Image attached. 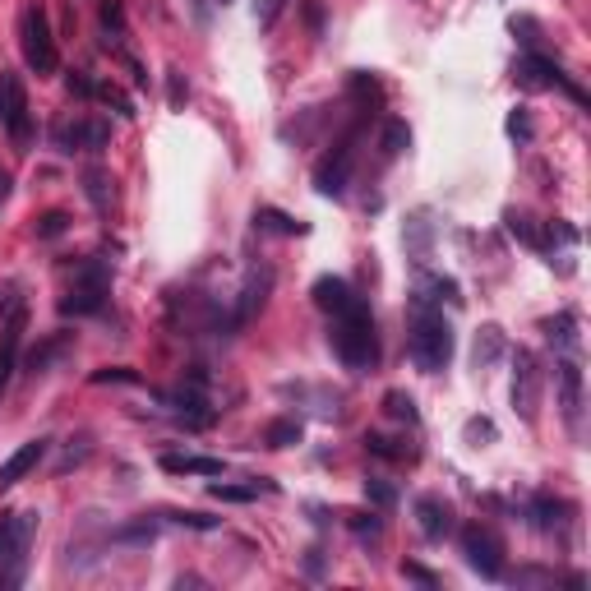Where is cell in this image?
I'll return each instance as SVG.
<instances>
[{"label": "cell", "mask_w": 591, "mask_h": 591, "mask_svg": "<svg viewBox=\"0 0 591 591\" xmlns=\"http://www.w3.org/2000/svg\"><path fill=\"white\" fill-rule=\"evenodd\" d=\"M65 231H70V213H61V208H51V213L37 218V236H42V241H56Z\"/></svg>", "instance_id": "25"}, {"label": "cell", "mask_w": 591, "mask_h": 591, "mask_svg": "<svg viewBox=\"0 0 591 591\" xmlns=\"http://www.w3.org/2000/svg\"><path fill=\"white\" fill-rule=\"evenodd\" d=\"M407 351L425 374H439L448 361H453V324L444 319V310H435V305H416Z\"/></svg>", "instance_id": "2"}, {"label": "cell", "mask_w": 591, "mask_h": 591, "mask_svg": "<svg viewBox=\"0 0 591 591\" xmlns=\"http://www.w3.org/2000/svg\"><path fill=\"white\" fill-rule=\"evenodd\" d=\"M351 157H356V130L342 139L333 153L314 167V185H319V194H328V199H338L342 190H347V171H351Z\"/></svg>", "instance_id": "8"}, {"label": "cell", "mask_w": 591, "mask_h": 591, "mask_svg": "<svg viewBox=\"0 0 591 591\" xmlns=\"http://www.w3.org/2000/svg\"><path fill=\"white\" fill-rule=\"evenodd\" d=\"M559 388H564V411H568V421H578V411H582V370H578V361H564V365H559Z\"/></svg>", "instance_id": "17"}, {"label": "cell", "mask_w": 591, "mask_h": 591, "mask_svg": "<svg viewBox=\"0 0 591 591\" xmlns=\"http://www.w3.org/2000/svg\"><path fill=\"white\" fill-rule=\"evenodd\" d=\"M93 384H144V374L130 365H107V370H93Z\"/></svg>", "instance_id": "26"}, {"label": "cell", "mask_w": 591, "mask_h": 591, "mask_svg": "<svg viewBox=\"0 0 591 591\" xmlns=\"http://www.w3.org/2000/svg\"><path fill=\"white\" fill-rule=\"evenodd\" d=\"M19 47H24L28 70L56 74V65H61V51H56L51 19H47V10H42V5H24V14H19Z\"/></svg>", "instance_id": "3"}, {"label": "cell", "mask_w": 591, "mask_h": 591, "mask_svg": "<svg viewBox=\"0 0 591 591\" xmlns=\"http://www.w3.org/2000/svg\"><path fill=\"white\" fill-rule=\"evenodd\" d=\"M176 522H181V527H190V531H218L222 527V522L208 518V513H176Z\"/></svg>", "instance_id": "35"}, {"label": "cell", "mask_w": 591, "mask_h": 591, "mask_svg": "<svg viewBox=\"0 0 591 591\" xmlns=\"http://www.w3.org/2000/svg\"><path fill=\"white\" fill-rule=\"evenodd\" d=\"M167 97H171V107H185L190 88H185V74H181V70H171V74H167Z\"/></svg>", "instance_id": "36"}, {"label": "cell", "mask_w": 591, "mask_h": 591, "mask_svg": "<svg viewBox=\"0 0 591 591\" xmlns=\"http://www.w3.org/2000/svg\"><path fill=\"white\" fill-rule=\"evenodd\" d=\"M218 5H227V0H218Z\"/></svg>", "instance_id": "42"}, {"label": "cell", "mask_w": 591, "mask_h": 591, "mask_svg": "<svg viewBox=\"0 0 591 591\" xmlns=\"http://www.w3.org/2000/svg\"><path fill=\"white\" fill-rule=\"evenodd\" d=\"M508 134H513V139H531V121H527V111H513V116H508Z\"/></svg>", "instance_id": "37"}, {"label": "cell", "mask_w": 591, "mask_h": 591, "mask_svg": "<svg viewBox=\"0 0 591 591\" xmlns=\"http://www.w3.org/2000/svg\"><path fill=\"white\" fill-rule=\"evenodd\" d=\"M42 453H47V439H28L24 448H14L10 458H5V467H0V490H14L42 462Z\"/></svg>", "instance_id": "12"}, {"label": "cell", "mask_w": 591, "mask_h": 591, "mask_svg": "<svg viewBox=\"0 0 591 591\" xmlns=\"http://www.w3.org/2000/svg\"><path fill=\"white\" fill-rule=\"evenodd\" d=\"M282 10H287V0H254V19H259V28H273Z\"/></svg>", "instance_id": "31"}, {"label": "cell", "mask_w": 591, "mask_h": 591, "mask_svg": "<svg viewBox=\"0 0 591 591\" xmlns=\"http://www.w3.org/2000/svg\"><path fill=\"white\" fill-rule=\"evenodd\" d=\"M157 467L171 476H222V458H199V453H162Z\"/></svg>", "instance_id": "15"}, {"label": "cell", "mask_w": 591, "mask_h": 591, "mask_svg": "<svg viewBox=\"0 0 591 591\" xmlns=\"http://www.w3.org/2000/svg\"><path fill=\"white\" fill-rule=\"evenodd\" d=\"M333 351L342 356L347 370H374L379 365V333H374V314L370 305H356L347 314H333Z\"/></svg>", "instance_id": "1"}, {"label": "cell", "mask_w": 591, "mask_h": 591, "mask_svg": "<svg viewBox=\"0 0 591 591\" xmlns=\"http://www.w3.org/2000/svg\"><path fill=\"white\" fill-rule=\"evenodd\" d=\"M268 291H273V273H268V268H254L250 278H245V287H241V305H236V324H250V319H254V310H264Z\"/></svg>", "instance_id": "14"}, {"label": "cell", "mask_w": 591, "mask_h": 591, "mask_svg": "<svg viewBox=\"0 0 591 591\" xmlns=\"http://www.w3.org/2000/svg\"><path fill=\"white\" fill-rule=\"evenodd\" d=\"M0 121H5V130L19 144H28V93H24V79L10 70H0Z\"/></svg>", "instance_id": "7"}, {"label": "cell", "mask_w": 591, "mask_h": 591, "mask_svg": "<svg viewBox=\"0 0 591 591\" xmlns=\"http://www.w3.org/2000/svg\"><path fill=\"white\" fill-rule=\"evenodd\" d=\"M365 499L379 504V508H393V504H398V490H393L388 481H379V476H370V481H365Z\"/></svg>", "instance_id": "28"}, {"label": "cell", "mask_w": 591, "mask_h": 591, "mask_svg": "<svg viewBox=\"0 0 591 591\" xmlns=\"http://www.w3.org/2000/svg\"><path fill=\"white\" fill-rule=\"evenodd\" d=\"M93 97H102V102H107V107H116L121 111V116H134V102L130 97L121 93V88H111V84H97V93Z\"/></svg>", "instance_id": "30"}, {"label": "cell", "mask_w": 591, "mask_h": 591, "mask_svg": "<svg viewBox=\"0 0 591 591\" xmlns=\"http://www.w3.org/2000/svg\"><path fill=\"white\" fill-rule=\"evenodd\" d=\"M365 448H370L374 458H393V462H398V458H411L407 448H398L393 439H384V435H365Z\"/></svg>", "instance_id": "29"}, {"label": "cell", "mask_w": 591, "mask_h": 591, "mask_svg": "<svg viewBox=\"0 0 591 591\" xmlns=\"http://www.w3.org/2000/svg\"><path fill=\"white\" fill-rule=\"evenodd\" d=\"M102 301H107V268L97 264V259H88V264L74 273V287L61 301V310L65 314H97Z\"/></svg>", "instance_id": "4"}, {"label": "cell", "mask_w": 591, "mask_h": 591, "mask_svg": "<svg viewBox=\"0 0 591 591\" xmlns=\"http://www.w3.org/2000/svg\"><path fill=\"white\" fill-rule=\"evenodd\" d=\"M264 444L268 448H291V444H301V421H273L264 430Z\"/></svg>", "instance_id": "23"}, {"label": "cell", "mask_w": 591, "mask_h": 591, "mask_svg": "<svg viewBox=\"0 0 591 591\" xmlns=\"http://www.w3.org/2000/svg\"><path fill=\"white\" fill-rule=\"evenodd\" d=\"M314 305H319L324 314H347V310L361 305V296H356L351 282H342V278H319L314 282Z\"/></svg>", "instance_id": "13"}, {"label": "cell", "mask_w": 591, "mask_h": 591, "mask_svg": "<svg viewBox=\"0 0 591 591\" xmlns=\"http://www.w3.org/2000/svg\"><path fill=\"white\" fill-rule=\"evenodd\" d=\"M351 531H361V536L370 531V536H379V518H365L361 513V518H351Z\"/></svg>", "instance_id": "41"}, {"label": "cell", "mask_w": 591, "mask_h": 591, "mask_svg": "<svg viewBox=\"0 0 591 591\" xmlns=\"http://www.w3.org/2000/svg\"><path fill=\"white\" fill-rule=\"evenodd\" d=\"M518 79H522L527 88H564V93L573 97L578 107H587V93H582V88L573 84V79H568V74L559 70L555 61H545V56H536V51H531V56H522Z\"/></svg>", "instance_id": "6"}, {"label": "cell", "mask_w": 591, "mask_h": 591, "mask_svg": "<svg viewBox=\"0 0 591 591\" xmlns=\"http://www.w3.org/2000/svg\"><path fill=\"white\" fill-rule=\"evenodd\" d=\"M254 227L278 231V236H305V222L287 218V213H278V208H259V213H254Z\"/></svg>", "instance_id": "19"}, {"label": "cell", "mask_w": 591, "mask_h": 591, "mask_svg": "<svg viewBox=\"0 0 591 591\" xmlns=\"http://www.w3.org/2000/svg\"><path fill=\"white\" fill-rule=\"evenodd\" d=\"M84 185H88V199H93V208H107V176L93 167V171L84 176Z\"/></svg>", "instance_id": "33"}, {"label": "cell", "mask_w": 591, "mask_h": 591, "mask_svg": "<svg viewBox=\"0 0 591 591\" xmlns=\"http://www.w3.org/2000/svg\"><path fill=\"white\" fill-rule=\"evenodd\" d=\"M508 231H513L518 241H527V245H536V250H545V241L536 236V227H531L527 218H518V213H508Z\"/></svg>", "instance_id": "32"}, {"label": "cell", "mask_w": 591, "mask_h": 591, "mask_svg": "<svg viewBox=\"0 0 591 591\" xmlns=\"http://www.w3.org/2000/svg\"><path fill=\"white\" fill-rule=\"evenodd\" d=\"M384 411L393 416V421H407V425L421 421V411H416L411 393H402V388H388V393H384Z\"/></svg>", "instance_id": "20"}, {"label": "cell", "mask_w": 591, "mask_h": 591, "mask_svg": "<svg viewBox=\"0 0 591 591\" xmlns=\"http://www.w3.org/2000/svg\"><path fill=\"white\" fill-rule=\"evenodd\" d=\"M402 573H407L411 582H425V587H435V573H430V568H421V564H402Z\"/></svg>", "instance_id": "40"}, {"label": "cell", "mask_w": 591, "mask_h": 591, "mask_svg": "<svg viewBox=\"0 0 591 591\" xmlns=\"http://www.w3.org/2000/svg\"><path fill=\"white\" fill-rule=\"evenodd\" d=\"M416 518H421V531L430 536V541H444L448 531H453V513H448V504H439V499H416Z\"/></svg>", "instance_id": "16"}, {"label": "cell", "mask_w": 591, "mask_h": 591, "mask_svg": "<svg viewBox=\"0 0 591 591\" xmlns=\"http://www.w3.org/2000/svg\"><path fill=\"white\" fill-rule=\"evenodd\" d=\"M208 495L222 499V504H250L254 495H259V485H208Z\"/></svg>", "instance_id": "24"}, {"label": "cell", "mask_w": 591, "mask_h": 591, "mask_svg": "<svg viewBox=\"0 0 591 591\" xmlns=\"http://www.w3.org/2000/svg\"><path fill=\"white\" fill-rule=\"evenodd\" d=\"M499 351H504V333H499L495 324L490 328H481V333H476V365H495L499 361Z\"/></svg>", "instance_id": "22"}, {"label": "cell", "mask_w": 591, "mask_h": 591, "mask_svg": "<svg viewBox=\"0 0 591 591\" xmlns=\"http://www.w3.org/2000/svg\"><path fill=\"white\" fill-rule=\"evenodd\" d=\"M102 28H107V33H121V28H125L121 0H107V5H102Z\"/></svg>", "instance_id": "34"}, {"label": "cell", "mask_w": 591, "mask_h": 591, "mask_svg": "<svg viewBox=\"0 0 591 591\" xmlns=\"http://www.w3.org/2000/svg\"><path fill=\"white\" fill-rule=\"evenodd\" d=\"M545 338L559 342L564 351L578 347V319L573 314H559V319H545Z\"/></svg>", "instance_id": "21"}, {"label": "cell", "mask_w": 591, "mask_h": 591, "mask_svg": "<svg viewBox=\"0 0 591 591\" xmlns=\"http://www.w3.org/2000/svg\"><path fill=\"white\" fill-rule=\"evenodd\" d=\"M70 93H74V97H93L97 84L88 79V74H70Z\"/></svg>", "instance_id": "39"}, {"label": "cell", "mask_w": 591, "mask_h": 591, "mask_svg": "<svg viewBox=\"0 0 591 591\" xmlns=\"http://www.w3.org/2000/svg\"><path fill=\"white\" fill-rule=\"evenodd\" d=\"M121 541H153V522H134V527H125V531H116Z\"/></svg>", "instance_id": "38"}, {"label": "cell", "mask_w": 591, "mask_h": 591, "mask_svg": "<svg viewBox=\"0 0 591 591\" xmlns=\"http://www.w3.org/2000/svg\"><path fill=\"white\" fill-rule=\"evenodd\" d=\"M107 144H111V125L107 121H93V116L70 121L61 130V148H88V153H102Z\"/></svg>", "instance_id": "11"}, {"label": "cell", "mask_w": 591, "mask_h": 591, "mask_svg": "<svg viewBox=\"0 0 591 591\" xmlns=\"http://www.w3.org/2000/svg\"><path fill=\"white\" fill-rule=\"evenodd\" d=\"M444 301H462L458 282L453 278H421V287H416V305H444Z\"/></svg>", "instance_id": "18"}, {"label": "cell", "mask_w": 591, "mask_h": 591, "mask_svg": "<svg viewBox=\"0 0 591 591\" xmlns=\"http://www.w3.org/2000/svg\"><path fill=\"white\" fill-rule=\"evenodd\" d=\"M411 148V130L402 121H388V130H384V153L388 157H402Z\"/></svg>", "instance_id": "27"}, {"label": "cell", "mask_w": 591, "mask_h": 591, "mask_svg": "<svg viewBox=\"0 0 591 591\" xmlns=\"http://www.w3.org/2000/svg\"><path fill=\"white\" fill-rule=\"evenodd\" d=\"M462 555L481 578H499L504 573V541L490 527H467L462 531Z\"/></svg>", "instance_id": "5"}, {"label": "cell", "mask_w": 591, "mask_h": 591, "mask_svg": "<svg viewBox=\"0 0 591 591\" xmlns=\"http://www.w3.org/2000/svg\"><path fill=\"white\" fill-rule=\"evenodd\" d=\"M24 324H28L24 305H14L10 319H5V328H0V393L10 388L14 365H19V342H24Z\"/></svg>", "instance_id": "10"}, {"label": "cell", "mask_w": 591, "mask_h": 591, "mask_svg": "<svg viewBox=\"0 0 591 591\" xmlns=\"http://www.w3.org/2000/svg\"><path fill=\"white\" fill-rule=\"evenodd\" d=\"M536 402H541V370L531 361V351H518V374H513V407L522 421H536Z\"/></svg>", "instance_id": "9"}]
</instances>
